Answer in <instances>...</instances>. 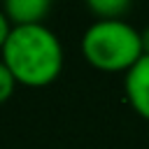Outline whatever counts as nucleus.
<instances>
[{
    "mask_svg": "<svg viewBox=\"0 0 149 149\" xmlns=\"http://www.w3.org/2000/svg\"><path fill=\"white\" fill-rule=\"evenodd\" d=\"M84 58L102 72H128L142 56V33L123 19H98L81 37Z\"/></svg>",
    "mask_w": 149,
    "mask_h": 149,
    "instance_id": "nucleus-2",
    "label": "nucleus"
},
{
    "mask_svg": "<svg viewBox=\"0 0 149 149\" xmlns=\"http://www.w3.org/2000/svg\"><path fill=\"white\" fill-rule=\"evenodd\" d=\"M9 33H12V28H9V19H7L5 12L0 9V51H2L5 42H7V37H9Z\"/></svg>",
    "mask_w": 149,
    "mask_h": 149,
    "instance_id": "nucleus-7",
    "label": "nucleus"
},
{
    "mask_svg": "<svg viewBox=\"0 0 149 149\" xmlns=\"http://www.w3.org/2000/svg\"><path fill=\"white\" fill-rule=\"evenodd\" d=\"M88 9L98 19H123V14L130 9L128 0H91Z\"/></svg>",
    "mask_w": 149,
    "mask_h": 149,
    "instance_id": "nucleus-5",
    "label": "nucleus"
},
{
    "mask_svg": "<svg viewBox=\"0 0 149 149\" xmlns=\"http://www.w3.org/2000/svg\"><path fill=\"white\" fill-rule=\"evenodd\" d=\"M49 9V0H7L2 5L5 16L14 26H40Z\"/></svg>",
    "mask_w": 149,
    "mask_h": 149,
    "instance_id": "nucleus-4",
    "label": "nucleus"
},
{
    "mask_svg": "<svg viewBox=\"0 0 149 149\" xmlns=\"http://www.w3.org/2000/svg\"><path fill=\"white\" fill-rule=\"evenodd\" d=\"M14 86H16L14 74H12V72H9V68L0 61V105H2L5 100H9V98H12Z\"/></svg>",
    "mask_w": 149,
    "mask_h": 149,
    "instance_id": "nucleus-6",
    "label": "nucleus"
},
{
    "mask_svg": "<svg viewBox=\"0 0 149 149\" xmlns=\"http://www.w3.org/2000/svg\"><path fill=\"white\" fill-rule=\"evenodd\" d=\"M126 100L133 107V112L149 121V54H144L123 79Z\"/></svg>",
    "mask_w": 149,
    "mask_h": 149,
    "instance_id": "nucleus-3",
    "label": "nucleus"
},
{
    "mask_svg": "<svg viewBox=\"0 0 149 149\" xmlns=\"http://www.w3.org/2000/svg\"><path fill=\"white\" fill-rule=\"evenodd\" d=\"M142 42H144V54H149V28L142 33Z\"/></svg>",
    "mask_w": 149,
    "mask_h": 149,
    "instance_id": "nucleus-8",
    "label": "nucleus"
},
{
    "mask_svg": "<svg viewBox=\"0 0 149 149\" xmlns=\"http://www.w3.org/2000/svg\"><path fill=\"white\" fill-rule=\"evenodd\" d=\"M2 63L14 74L16 84L47 86L63 70V47L54 30L40 26H14L5 47Z\"/></svg>",
    "mask_w": 149,
    "mask_h": 149,
    "instance_id": "nucleus-1",
    "label": "nucleus"
}]
</instances>
